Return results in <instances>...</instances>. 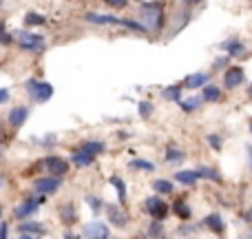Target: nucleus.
Returning <instances> with one entry per match:
<instances>
[{"label": "nucleus", "instance_id": "19", "mask_svg": "<svg viewBox=\"0 0 252 239\" xmlns=\"http://www.w3.org/2000/svg\"><path fill=\"white\" fill-rule=\"evenodd\" d=\"M201 98H204V102H219L221 100V89H219L217 84H208L206 82L204 86H201Z\"/></svg>", "mask_w": 252, "mask_h": 239}, {"label": "nucleus", "instance_id": "4", "mask_svg": "<svg viewBox=\"0 0 252 239\" xmlns=\"http://www.w3.org/2000/svg\"><path fill=\"white\" fill-rule=\"evenodd\" d=\"M144 213L151 215L153 219H162L164 221L168 215H171V206H168L159 195H151V197L144 199Z\"/></svg>", "mask_w": 252, "mask_h": 239}, {"label": "nucleus", "instance_id": "6", "mask_svg": "<svg viewBox=\"0 0 252 239\" xmlns=\"http://www.w3.org/2000/svg\"><path fill=\"white\" fill-rule=\"evenodd\" d=\"M104 213H106V217H109V224L115 226V228H124V226L129 224V219H131L129 213L122 211V206H117V204L104 206Z\"/></svg>", "mask_w": 252, "mask_h": 239}, {"label": "nucleus", "instance_id": "28", "mask_svg": "<svg viewBox=\"0 0 252 239\" xmlns=\"http://www.w3.org/2000/svg\"><path fill=\"white\" fill-rule=\"evenodd\" d=\"M153 191L159 193V195H171V193L175 191V186H173L171 179H155V182H153Z\"/></svg>", "mask_w": 252, "mask_h": 239}, {"label": "nucleus", "instance_id": "33", "mask_svg": "<svg viewBox=\"0 0 252 239\" xmlns=\"http://www.w3.org/2000/svg\"><path fill=\"white\" fill-rule=\"evenodd\" d=\"M119 27L131 29V31H137V34H146V31H148V29L144 27V24L135 22V20H119Z\"/></svg>", "mask_w": 252, "mask_h": 239}, {"label": "nucleus", "instance_id": "42", "mask_svg": "<svg viewBox=\"0 0 252 239\" xmlns=\"http://www.w3.org/2000/svg\"><path fill=\"white\" fill-rule=\"evenodd\" d=\"M246 153H248V164H250V171H252V144H246Z\"/></svg>", "mask_w": 252, "mask_h": 239}, {"label": "nucleus", "instance_id": "16", "mask_svg": "<svg viewBox=\"0 0 252 239\" xmlns=\"http://www.w3.org/2000/svg\"><path fill=\"white\" fill-rule=\"evenodd\" d=\"M221 49H224V51L228 53L230 58H237V56H243V51H246V44H243L239 38H228L226 42H221Z\"/></svg>", "mask_w": 252, "mask_h": 239}, {"label": "nucleus", "instance_id": "27", "mask_svg": "<svg viewBox=\"0 0 252 239\" xmlns=\"http://www.w3.org/2000/svg\"><path fill=\"white\" fill-rule=\"evenodd\" d=\"M82 148H86L89 153H93L97 158V155H102L106 151V144L100 142V139H86V142H82Z\"/></svg>", "mask_w": 252, "mask_h": 239}, {"label": "nucleus", "instance_id": "47", "mask_svg": "<svg viewBox=\"0 0 252 239\" xmlns=\"http://www.w3.org/2000/svg\"><path fill=\"white\" fill-rule=\"evenodd\" d=\"M181 2H184V5H193V0H181Z\"/></svg>", "mask_w": 252, "mask_h": 239}, {"label": "nucleus", "instance_id": "24", "mask_svg": "<svg viewBox=\"0 0 252 239\" xmlns=\"http://www.w3.org/2000/svg\"><path fill=\"white\" fill-rule=\"evenodd\" d=\"M109 182H111V186L117 191V199H119V204L124 206V204H126V184H124V179L119 175H113Z\"/></svg>", "mask_w": 252, "mask_h": 239}, {"label": "nucleus", "instance_id": "39", "mask_svg": "<svg viewBox=\"0 0 252 239\" xmlns=\"http://www.w3.org/2000/svg\"><path fill=\"white\" fill-rule=\"evenodd\" d=\"M106 7H113V9H122V7L129 5V0H104Z\"/></svg>", "mask_w": 252, "mask_h": 239}, {"label": "nucleus", "instance_id": "10", "mask_svg": "<svg viewBox=\"0 0 252 239\" xmlns=\"http://www.w3.org/2000/svg\"><path fill=\"white\" fill-rule=\"evenodd\" d=\"M82 237H91V239H106L111 237V228L102 221H91L82 228Z\"/></svg>", "mask_w": 252, "mask_h": 239}, {"label": "nucleus", "instance_id": "15", "mask_svg": "<svg viewBox=\"0 0 252 239\" xmlns=\"http://www.w3.org/2000/svg\"><path fill=\"white\" fill-rule=\"evenodd\" d=\"M204 226H208L214 235H224L226 233V221H224V217L219 215V213H210V215L204 219Z\"/></svg>", "mask_w": 252, "mask_h": 239}, {"label": "nucleus", "instance_id": "43", "mask_svg": "<svg viewBox=\"0 0 252 239\" xmlns=\"http://www.w3.org/2000/svg\"><path fill=\"white\" fill-rule=\"evenodd\" d=\"M7 233H9V230H7V224L5 221H0V239H5Z\"/></svg>", "mask_w": 252, "mask_h": 239}, {"label": "nucleus", "instance_id": "3", "mask_svg": "<svg viewBox=\"0 0 252 239\" xmlns=\"http://www.w3.org/2000/svg\"><path fill=\"white\" fill-rule=\"evenodd\" d=\"M24 89H27L29 98L38 104H44V102L51 100L53 96V86L49 82H42V80H27L24 82Z\"/></svg>", "mask_w": 252, "mask_h": 239}, {"label": "nucleus", "instance_id": "41", "mask_svg": "<svg viewBox=\"0 0 252 239\" xmlns=\"http://www.w3.org/2000/svg\"><path fill=\"white\" fill-rule=\"evenodd\" d=\"M7 100H9V89H5V86H0V104H5Z\"/></svg>", "mask_w": 252, "mask_h": 239}, {"label": "nucleus", "instance_id": "14", "mask_svg": "<svg viewBox=\"0 0 252 239\" xmlns=\"http://www.w3.org/2000/svg\"><path fill=\"white\" fill-rule=\"evenodd\" d=\"M84 20L91 24H119V20L122 18H115V16H109V14H97V11H89V14H84Z\"/></svg>", "mask_w": 252, "mask_h": 239}, {"label": "nucleus", "instance_id": "52", "mask_svg": "<svg viewBox=\"0 0 252 239\" xmlns=\"http://www.w3.org/2000/svg\"><path fill=\"white\" fill-rule=\"evenodd\" d=\"M0 217H2V211H0Z\"/></svg>", "mask_w": 252, "mask_h": 239}, {"label": "nucleus", "instance_id": "45", "mask_svg": "<svg viewBox=\"0 0 252 239\" xmlns=\"http://www.w3.org/2000/svg\"><path fill=\"white\" fill-rule=\"evenodd\" d=\"M5 186V175H2V173H0V188Z\"/></svg>", "mask_w": 252, "mask_h": 239}, {"label": "nucleus", "instance_id": "13", "mask_svg": "<svg viewBox=\"0 0 252 239\" xmlns=\"http://www.w3.org/2000/svg\"><path fill=\"white\" fill-rule=\"evenodd\" d=\"M58 217L64 226H73L78 221V213H76V204L73 201H67V204L60 206V211H58Z\"/></svg>", "mask_w": 252, "mask_h": 239}, {"label": "nucleus", "instance_id": "36", "mask_svg": "<svg viewBox=\"0 0 252 239\" xmlns=\"http://www.w3.org/2000/svg\"><path fill=\"white\" fill-rule=\"evenodd\" d=\"M137 111H139V115H142V118H151V115H153V102L142 100L137 104Z\"/></svg>", "mask_w": 252, "mask_h": 239}, {"label": "nucleus", "instance_id": "40", "mask_svg": "<svg viewBox=\"0 0 252 239\" xmlns=\"http://www.w3.org/2000/svg\"><path fill=\"white\" fill-rule=\"evenodd\" d=\"M197 226H179V228H177V235H195L197 233Z\"/></svg>", "mask_w": 252, "mask_h": 239}, {"label": "nucleus", "instance_id": "20", "mask_svg": "<svg viewBox=\"0 0 252 239\" xmlns=\"http://www.w3.org/2000/svg\"><path fill=\"white\" fill-rule=\"evenodd\" d=\"M181 91H184V84H171V86H166V89H162V98L168 102H179Z\"/></svg>", "mask_w": 252, "mask_h": 239}, {"label": "nucleus", "instance_id": "21", "mask_svg": "<svg viewBox=\"0 0 252 239\" xmlns=\"http://www.w3.org/2000/svg\"><path fill=\"white\" fill-rule=\"evenodd\" d=\"M173 213H175L179 219H184V221L193 217V208L186 204V199H177L175 204H173Z\"/></svg>", "mask_w": 252, "mask_h": 239}, {"label": "nucleus", "instance_id": "1", "mask_svg": "<svg viewBox=\"0 0 252 239\" xmlns=\"http://www.w3.org/2000/svg\"><path fill=\"white\" fill-rule=\"evenodd\" d=\"M142 24L148 31H159L164 27V0L142 2Z\"/></svg>", "mask_w": 252, "mask_h": 239}, {"label": "nucleus", "instance_id": "51", "mask_svg": "<svg viewBox=\"0 0 252 239\" xmlns=\"http://www.w3.org/2000/svg\"><path fill=\"white\" fill-rule=\"evenodd\" d=\"M193 2H201V0H193Z\"/></svg>", "mask_w": 252, "mask_h": 239}, {"label": "nucleus", "instance_id": "37", "mask_svg": "<svg viewBox=\"0 0 252 239\" xmlns=\"http://www.w3.org/2000/svg\"><path fill=\"white\" fill-rule=\"evenodd\" d=\"M206 139H208V144L214 148V151H221V146H224V142H221V138H219L217 133H210Z\"/></svg>", "mask_w": 252, "mask_h": 239}, {"label": "nucleus", "instance_id": "5", "mask_svg": "<svg viewBox=\"0 0 252 239\" xmlns=\"http://www.w3.org/2000/svg\"><path fill=\"white\" fill-rule=\"evenodd\" d=\"M44 201V195L42 197H27L24 201H20L18 206L14 208V217L16 219H27V217H31L36 211H38V206Z\"/></svg>", "mask_w": 252, "mask_h": 239}, {"label": "nucleus", "instance_id": "30", "mask_svg": "<svg viewBox=\"0 0 252 239\" xmlns=\"http://www.w3.org/2000/svg\"><path fill=\"white\" fill-rule=\"evenodd\" d=\"M84 201L91 206V211L96 213V215H100V213L104 211V201H102L97 195H86V197H84Z\"/></svg>", "mask_w": 252, "mask_h": 239}, {"label": "nucleus", "instance_id": "8", "mask_svg": "<svg viewBox=\"0 0 252 239\" xmlns=\"http://www.w3.org/2000/svg\"><path fill=\"white\" fill-rule=\"evenodd\" d=\"M243 80H246V73H243L241 67H226V73H224V86L228 89V91H233V89H237V86L243 84Z\"/></svg>", "mask_w": 252, "mask_h": 239}, {"label": "nucleus", "instance_id": "50", "mask_svg": "<svg viewBox=\"0 0 252 239\" xmlns=\"http://www.w3.org/2000/svg\"><path fill=\"white\" fill-rule=\"evenodd\" d=\"M2 2H5V0H0V7H2Z\"/></svg>", "mask_w": 252, "mask_h": 239}, {"label": "nucleus", "instance_id": "26", "mask_svg": "<svg viewBox=\"0 0 252 239\" xmlns=\"http://www.w3.org/2000/svg\"><path fill=\"white\" fill-rule=\"evenodd\" d=\"M195 171H197V175H199V179L204 177V179H210V182H221L219 171L217 168H213V166H197Z\"/></svg>", "mask_w": 252, "mask_h": 239}, {"label": "nucleus", "instance_id": "11", "mask_svg": "<svg viewBox=\"0 0 252 239\" xmlns=\"http://www.w3.org/2000/svg\"><path fill=\"white\" fill-rule=\"evenodd\" d=\"M18 235L20 237H36V235H47V228L38 221H22L20 219L18 226Z\"/></svg>", "mask_w": 252, "mask_h": 239}, {"label": "nucleus", "instance_id": "9", "mask_svg": "<svg viewBox=\"0 0 252 239\" xmlns=\"http://www.w3.org/2000/svg\"><path fill=\"white\" fill-rule=\"evenodd\" d=\"M36 191L42 193V195H51V193H56L58 188L62 186V177H56V175H47V177H38L34 182Z\"/></svg>", "mask_w": 252, "mask_h": 239}, {"label": "nucleus", "instance_id": "23", "mask_svg": "<svg viewBox=\"0 0 252 239\" xmlns=\"http://www.w3.org/2000/svg\"><path fill=\"white\" fill-rule=\"evenodd\" d=\"M201 102H204L201 96H193V98H188V100H179L177 104H179V109L184 111V113H193V111H197L201 106Z\"/></svg>", "mask_w": 252, "mask_h": 239}, {"label": "nucleus", "instance_id": "38", "mask_svg": "<svg viewBox=\"0 0 252 239\" xmlns=\"http://www.w3.org/2000/svg\"><path fill=\"white\" fill-rule=\"evenodd\" d=\"M228 62H230V56H221V58L214 60L213 69H214V71H217V69H224V67H228Z\"/></svg>", "mask_w": 252, "mask_h": 239}, {"label": "nucleus", "instance_id": "29", "mask_svg": "<svg viewBox=\"0 0 252 239\" xmlns=\"http://www.w3.org/2000/svg\"><path fill=\"white\" fill-rule=\"evenodd\" d=\"M47 22V18H44L42 14H36V11H29L27 16H24V24L27 27H40V24Z\"/></svg>", "mask_w": 252, "mask_h": 239}, {"label": "nucleus", "instance_id": "18", "mask_svg": "<svg viewBox=\"0 0 252 239\" xmlns=\"http://www.w3.org/2000/svg\"><path fill=\"white\" fill-rule=\"evenodd\" d=\"M208 80H210L208 73H201V71L191 73V76H186V80H184V89H201Z\"/></svg>", "mask_w": 252, "mask_h": 239}, {"label": "nucleus", "instance_id": "22", "mask_svg": "<svg viewBox=\"0 0 252 239\" xmlns=\"http://www.w3.org/2000/svg\"><path fill=\"white\" fill-rule=\"evenodd\" d=\"M197 179H199L197 171H177L175 173V182L184 184V186H193V184H197Z\"/></svg>", "mask_w": 252, "mask_h": 239}, {"label": "nucleus", "instance_id": "49", "mask_svg": "<svg viewBox=\"0 0 252 239\" xmlns=\"http://www.w3.org/2000/svg\"><path fill=\"white\" fill-rule=\"evenodd\" d=\"M250 133H252V120H250Z\"/></svg>", "mask_w": 252, "mask_h": 239}, {"label": "nucleus", "instance_id": "32", "mask_svg": "<svg viewBox=\"0 0 252 239\" xmlns=\"http://www.w3.org/2000/svg\"><path fill=\"white\" fill-rule=\"evenodd\" d=\"M131 168H139V171H155V164L153 162H148V159H142V158H135V159H131V164H129Z\"/></svg>", "mask_w": 252, "mask_h": 239}, {"label": "nucleus", "instance_id": "7", "mask_svg": "<svg viewBox=\"0 0 252 239\" xmlns=\"http://www.w3.org/2000/svg\"><path fill=\"white\" fill-rule=\"evenodd\" d=\"M44 168H47L49 175H56V177H64L69 173V162L64 158H60V155H49L47 159H44Z\"/></svg>", "mask_w": 252, "mask_h": 239}, {"label": "nucleus", "instance_id": "31", "mask_svg": "<svg viewBox=\"0 0 252 239\" xmlns=\"http://www.w3.org/2000/svg\"><path fill=\"white\" fill-rule=\"evenodd\" d=\"M148 237H164V221L162 219H153L151 226L146 230Z\"/></svg>", "mask_w": 252, "mask_h": 239}, {"label": "nucleus", "instance_id": "2", "mask_svg": "<svg viewBox=\"0 0 252 239\" xmlns=\"http://www.w3.org/2000/svg\"><path fill=\"white\" fill-rule=\"evenodd\" d=\"M16 42H18V47L22 49V51H31V53H42L44 51V38L40 34H31V31H27V29H22V31H16Z\"/></svg>", "mask_w": 252, "mask_h": 239}, {"label": "nucleus", "instance_id": "25", "mask_svg": "<svg viewBox=\"0 0 252 239\" xmlns=\"http://www.w3.org/2000/svg\"><path fill=\"white\" fill-rule=\"evenodd\" d=\"M186 159V153L181 148H177L175 144H168L166 146V162L168 164H177V162H184Z\"/></svg>", "mask_w": 252, "mask_h": 239}, {"label": "nucleus", "instance_id": "44", "mask_svg": "<svg viewBox=\"0 0 252 239\" xmlns=\"http://www.w3.org/2000/svg\"><path fill=\"white\" fill-rule=\"evenodd\" d=\"M243 219H246L248 224H252V208H248V211L243 213Z\"/></svg>", "mask_w": 252, "mask_h": 239}, {"label": "nucleus", "instance_id": "34", "mask_svg": "<svg viewBox=\"0 0 252 239\" xmlns=\"http://www.w3.org/2000/svg\"><path fill=\"white\" fill-rule=\"evenodd\" d=\"M38 146H44V148H51V146H56V142H58V135H53V133H49V135H44V138H36L34 139Z\"/></svg>", "mask_w": 252, "mask_h": 239}, {"label": "nucleus", "instance_id": "46", "mask_svg": "<svg viewBox=\"0 0 252 239\" xmlns=\"http://www.w3.org/2000/svg\"><path fill=\"white\" fill-rule=\"evenodd\" d=\"M248 96L252 98V82H250V86H248Z\"/></svg>", "mask_w": 252, "mask_h": 239}, {"label": "nucleus", "instance_id": "48", "mask_svg": "<svg viewBox=\"0 0 252 239\" xmlns=\"http://www.w3.org/2000/svg\"><path fill=\"white\" fill-rule=\"evenodd\" d=\"M0 162H2V148H0Z\"/></svg>", "mask_w": 252, "mask_h": 239}, {"label": "nucleus", "instance_id": "17", "mask_svg": "<svg viewBox=\"0 0 252 239\" xmlns=\"http://www.w3.org/2000/svg\"><path fill=\"white\" fill-rule=\"evenodd\" d=\"M27 118H29V106H16V109H11L7 120H9V124L14 129H18V126H22L27 122Z\"/></svg>", "mask_w": 252, "mask_h": 239}, {"label": "nucleus", "instance_id": "35", "mask_svg": "<svg viewBox=\"0 0 252 239\" xmlns=\"http://www.w3.org/2000/svg\"><path fill=\"white\" fill-rule=\"evenodd\" d=\"M14 36L9 34V31H7V27H5V20H2V22H0V44H5V47H9L11 42H14Z\"/></svg>", "mask_w": 252, "mask_h": 239}, {"label": "nucleus", "instance_id": "12", "mask_svg": "<svg viewBox=\"0 0 252 239\" xmlns=\"http://www.w3.org/2000/svg\"><path fill=\"white\" fill-rule=\"evenodd\" d=\"M71 162H73V166H78V168H86V166H91V164L96 162V155L89 153L86 148L80 146L71 153Z\"/></svg>", "mask_w": 252, "mask_h": 239}]
</instances>
